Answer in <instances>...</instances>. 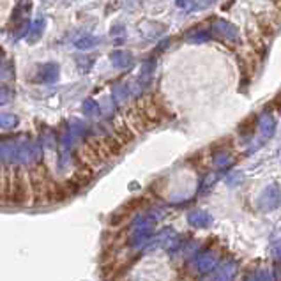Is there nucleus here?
I'll return each instance as SVG.
<instances>
[{"instance_id":"423d86ee","label":"nucleus","mask_w":281,"mask_h":281,"mask_svg":"<svg viewBox=\"0 0 281 281\" xmlns=\"http://www.w3.org/2000/svg\"><path fill=\"white\" fill-rule=\"evenodd\" d=\"M175 4L184 11H193L196 7V2L195 0H175Z\"/></svg>"},{"instance_id":"0eeeda50","label":"nucleus","mask_w":281,"mask_h":281,"mask_svg":"<svg viewBox=\"0 0 281 281\" xmlns=\"http://www.w3.org/2000/svg\"><path fill=\"white\" fill-rule=\"evenodd\" d=\"M253 129H255V122H251V119L244 120L242 126L239 127V131H240L242 135H251V133H253Z\"/></svg>"},{"instance_id":"1a4fd4ad","label":"nucleus","mask_w":281,"mask_h":281,"mask_svg":"<svg viewBox=\"0 0 281 281\" xmlns=\"http://www.w3.org/2000/svg\"><path fill=\"white\" fill-rule=\"evenodd\" d=\"M207 2H214V0H207Z\"/></svg>"},{"instance_id":"6e6552de","label":"nucleus","mask_w":281,"mask_h":281,"mask_svg":"<svg viewBox=\"0 0 281 281\" xmlns=\"http://www.w3.org/2000/svg\"><path fill=\"white\" fill-rule=\"evenodd\" d=\"M278 7H279V9H281V0H278Z\"/></svg>"},{"instance_id":"20e7f679","label":"nucleus","mask_w":281,"mask_h":281,"mask_svg":"<svg viewBox=\"0 0 281 281\" xmlns=\"http://www.w3.org/2000/svg\"><path fill=\"white\" fill-rule=\"evenodd\" d=\"M212 38V32L207 29H195L191 32H188L186 39L190 43H195V45H200V43H207L209 39Z\"/></svg>"},{"instance_id":"39448f33","label":"nucleus","mask_w":281,"mask_h":281,"mask_svg":"<svg viewBox=\"0 0 281 281\" xmlns=\"http://www.w3.org/2000/svg\"><path fill=\"white\" fill-rule=\"evenodd\" d=\"M111 59H114L115 66H120V67L131 64V55L126 53V51H117V53H114V57H111Z\"/></svg>"},{"instance_id":"7ed1b4c3","label":"nucleus","mask_w":281,"mask_h":281,"mask_svg":"<svg viewBox=\"0 0 281 281\" xmlns=\"http://www.w3.org/2000/svg\"><path fill=\"white\" fill-rule=\"evenodd\" d=\"M114 135L117 136L122 143H127L133 140V133L129 131V124H126L124 120L115 119L114 120Z\"/></svg>"},{"instance_id":"f257e3e1","label":"nucleus","mask_w":281,"mask_h":281,"mask_svg":"<svg viewBox=\"0 0 281 281\" xmlns=\"http://www.w3.org/2000/svg\"><path fill=\"white\" fill-rule=\"evenodd\" d=\"M211 27H212V30H211L212 35H216V38H221L224 41H230V43L239 41V30H237L230 22H227V20L214 18Z\"/></svg>"},{"instance_id":"f03ea898","label":"nucleus","mask_w":281,"mask_h":281,"mask_svg":"<svg viewBox=\"0 0 281 281\" xmlns=\"http://www.w3.org/2000/svg\"><path fill=\"white\" fill-rule=\"evenodd\" d=\"M258 127L266 138H272L276 133V127H278V122H276L274 115L266 111V114H262L258 117Z\"/></svg>"}]
</instances>
